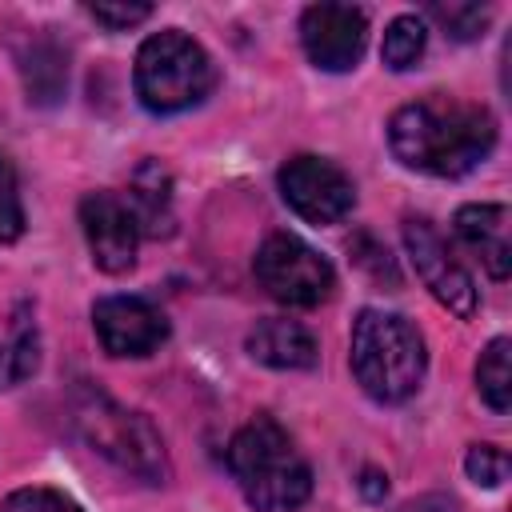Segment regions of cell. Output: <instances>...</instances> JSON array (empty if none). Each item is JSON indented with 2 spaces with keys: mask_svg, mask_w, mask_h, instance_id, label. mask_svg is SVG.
Returning <instances> with one entry per match:
<instances>
[{
  "mask_svg": "<svg viewBox=\"0 0 512 512\" xmlns=\"http://www.w3.org/2000/svg\"><path fill=\"white\" fill-rule=\"evenodd\" d=\"M388 144L404 168L428 176H464L492 152L496 120L480 104L432 96L404 104L388 120Z\"/></svg>",
  "mask_w": 512,
  "mask_h": 512,
  "instance_id": "6da1fadb",
  "label": "cell"
},
{
  "mask_svg": "<svg viewBox=\"0 0 512 512\" xmlns=\"http://www.w3.org/2000/svg\"><path fill=\"white\" fill-rule=\"evenodd\" d=\"M228 468L244 500L260 512H292L312 492V472L272 416L248 420L228 444Z\"/></svg>",
  "mask_w": 512,
  "mask_h": 512,
  "instance_id": "7a4b0ae2",
  "label": "cell"
},
{
  "mask_svg": "<svg viewBox=\"0 0 512 512\" xmlns=\"http://www.w3.org/2000/svg\"><path fill=\"white\" fill-rule=\"evenodd\" d=\"M424 368H428L424 340L404 316L380 312V308H364L356 316V324H352V376L372 400H380V404L408 400L420 388Z\"/></svg>",
  "mask_w": 512,
  "mask_h": 512,
  "instance_id": "3957f363",
  "label": "cell"
},
{
  "mask_svg": "<svg viewBox=\"0 0 512 512\" xmlns=\"http://www.w3.org/2000/svg\"><path fill=\"white\" fill-rule=\"evenodd\" d=\"M72 424L84 436V444L92 452L108 456L116 468L132 472L144 484H164V476H168L164 440L140 412L120 408L104 392L80 388L76 400H72Z\"/></svg>",
  "mask_w": 512,
  "mask_h": 512,
  "instance_id": "277c9868",
  "label": "cell"
},
{
  "mask_svg": "<svg viewBox=\"0 0 512 512\" xmlns=\"http://www.w3.org/2000/svg\"><path fill=\"white\" fill-rule=\"evenodd\" d=\"M132 80H136V96L148 112L172 116V112L200 104L212 92L216 68L192 36L168 28V32H156L140 44Z\"/></svg>",
  "mask_w": 512,
  "mask_h": 512,
  "instance_id": "5b68a950",
  "label": "cell"
},
{
  "mask_svg": "<svg viewBox=\"0 0 512 512\" xmlns=\"http://www.w3.org/2000/svg\"><path fill=\"white\" fill-rule=\"evenodd\" d=\"M256 280L264 284V292L272 300H280L288 308H316L336 288L332 264L292 232H276L260 244Z\"/></svg>",
  "mask_w": 512,
  "mask_h": 512,
  "instance_id": "8992f818",
  "label": "cell"
},
{
  "mask_svg": "<svg viewBox=\"0 0 512 512\" xmlns=\"http://www.w3.org/2000/svg\"><path fill=\"white\" fill-rule=\"evenodd\" d=\"M280 192L288 208L308 224H336L356 204L352 180L324 156H292L280 168Z\"/></svg>",
  "mask_w": 512,
  "mask_h": 512,
  "instance_id": "52a82bcc",
  "label": "cell"
},
{
  "mask_svg": "<svg viewBox=\"0 0 512 512\" xmlns=\"http://www.w3.org/2000/svg\"><path fill=\"white\" fill-rule=\"evenodd\" d=\"M404 244H408V256L424 280V288L456 316H472L480 296H476V284L468 276V268L452 256V248L440 240V232L420 220V216H408L404 220Z\"/></svg>",
  "mask_w": 512,
  "mask_h": 512,
  "instance_id": "ba28073f",
  "label": "cell"
},
{
  "mask_svg": "<svg viewBox=\"0 0 512 512\" xmlns=\"http://www.w3.org/2000/svg\"><path fill=\"white\" fill-rule=\"evenodd\" d=\"M300 40L316 68L324 72H348L364 56L368 20L352 4H312L300 16Z\"/></svg>",
  "mask_w": 512,
  "mask_h": 512,
  "instance_id": "9c48e42d",
  "label": "cell"
},
{
  "mask_svg": "<svg viewBox=\"0 0 512 512\" xmlns=\"http://www.w3.org/2000/svg\"><path fill=\"white\" fill-rule=\"evenodd\" d=\"M80 224H84V240L100 272L120 276L136 264L140 228H136L132 208L116 192H88L80 200Z\"/></svg>",
  "mask_w": 512,
  "mask_h": 512,
  "instance_id": "30bf717a",
  "label": "cell"
},
{
  "mask_svg": "<svg viewBox=\"0 0 512 512\" xmlns=\"http://www.w3.org/2000/svg\"><path fill=\"white\" fill-rule=\"evenodd\" d=\"M92 324L108 356H148L168 340V320L140 296L96 300Z\"/></svg>",
  "mask_w": 512,
  "mask_h": 512,
  "instance_id": "8fae6325",
  "label": "cell"
},
{
  "mask_svg": "<svg viewBox=\"0 0 512 512\" xmlns=\"http://www.w3.org/2000/svg\"><path fill=\"white\" fill-rule=\"evenodd\" d=\"M456 236L480 256L488 276L504 280L512 272V240H508V208L504 204H464L456 212Z\"/></svg>",
  "mask_w": 512,
  "mask_h": 512,
  "instance_id": "7c38bea8",
  "label": "cell"
},
{
  "mask_svg": "<svg viewBox=\"0 0 512 512\" xmlns=\"http://www.w3.org/2000/svg\"><path fill=\"white\" fill-rule=\"evenodd\" d=\"M248 352L252 360L268 364V368H280V372H300V368H312L320 348L312 340V332L296 320H260L252 332H248Z\"/></svg>",
  "mask_w": 512,
  "mask_h": 512,
  "instance_id": "4fadbf2b",
  "label": "cell"
},
{
  "mask_svg": "<svg viewBox=\"0 0 512 512\" xmlns=\"http://www.w3.org/2000/svg\"><path fill=\"white\" fill-rule=\"evenodd\" d=\"M136 216V228L144 236H168L172 232V176L160 168V160H144L132 176V192L124 200Z\"/></svg>",
  "mask_w": 512,
  "mask_h": 512,
  "instance_id": "5bb4252c",
  "label": "cell"
},
{
  "mask_svg": "<svg viewBox=\"0 0 512 512\" xmlns=\"http://www.w3.org/2000/svg\"><path fill=\"white\" fill-rule=\"evenodd\" d=\"M20 72H24L28 96H32L36 104H52V100H60V92H64L68 60H64V52H60L52 40H36V44L24 52Z\"/></svg>",
  "mask_w": 512,
  "mask_h": 512,
  "instance_id": "9a60e30c",
  "label": "cell"
},
{
  "mask_svg": "<svg viewBox=\"0 0 512 512\" xmlns=\"http://www.w3.org/2000/svg\"><path fill=\"white\" fill-rule=\"evenodd\" d=\"M476 388H480V400L492 412H508V404H512V344L504 336H496L480 352V360H476Z\"/></svg>",
  "mask_w": 512,
  "mask_h": 512,
  "instance_id": "2e32d148",
  "label": "cell"
},
{
  "mask_svg": "<svg viewBox=\"0 0 512 512\" xmlns=\"http://www.w3.org/2000/svg\"><path fill=\"white\" fill-rule=\"evenodd\" d=\"M424 44H428V28L420 16H396L384 32V44H380V56L392 72H404L412 68L420 56H424Z\"/></svg>",
  "mask_w": 512,
  "mask_h": 512,
  "instance_id": "e0dca14e",
  "label": "cell"
},
{
  "mask_svg": "<svg viewBox=\"0 0 512 512\" xmlns=\"http://www.w3.org/2000/svg\"><path fill=\"white\" fill-rule=\"evenodd\" d=\"M40 364V340L32 324H16L12 340L0 348V388H16L24 384Z\"/></svg>",
  "mask_w": 512,
  "mask_h": 512,
  "instance_id": "ac0fdd59",
  "label": "cell"
},
{
  "mask_svg": "<svg viewBox=\"0 0 512 512\" xmlns=\"http://www.w3.org/2000/svg\"><path fill=\"white\" fill-rule=\"evenodd\" d=\"M20 232H24V204H20L16 172H12L8 156H0V244L20 240Z\"/></svg>",
  "mask_w": 512,
  "mask_h": 512,
  "instance_id": "d6986e66",
  "label": "cell"
},
{
  "mask_svg": "<svg viewBox=\"0 0 512 512\" xmlns=\"http://www.w3.org/2000/svg\"><path fill=\"white\" fill-rule=\"evenodd\" d=\"M432 16L456 40H476L484 32V24H488V8H480V4H436Z\"/></svg>",
  "mask_w": 512,
  "mask_h": 512,
  "instance_id": "ffe728a7",
  "label": "cell"
},
{
  "mask_svg": "<svg viewBox=\"0 0 512 512\" xmlns=\"http://www.w3.org/2000/svg\"><path fill=\"white\" fill-rule=\"evenodd\" d=\"M0 512H84V508L56 488H20L0 504Z\"/></svg>",
  "mask_w": 512,
  "mask_h": 512,
  "instance_id": "44dd1931",
  "label": "cell"
},
{
  "mask_svg": "<svg viewBox=\"0 0 512 512\" xmlns=\"http://www.w3.org/2000/svg\"><path fill=\"white\" fill-rule=\"evenodd\" d=\"M464 468H468V476H472L476 484H484V488H500V484L508 480V456H504L500 448H492V444L468 448Z\"/></svg>",
  "mask_w": 512,
  "mask_h": 512,
  "instance_id": "7402d4cb",
  "label": "cell"
},
{
  "mask_svg": "<svg viewBox=\"0 0 512 512\" xmlns=\"http://www.w3.org/2000/svg\"><path fill=\"white\" fill-rule=\"evenodd\" d=\"M88 16L96 20V24H104V28H112V32H120V28H132V24H140V20H148L152 16V4H112V0H100V4H88Z\"/></svg>",
  "mask_w": 512,
  "mask_h": 512,
  "instance_id": "603a6c76",
  "label": "cell"
},
{
  "mask_svg": "<svg viewBox=\"0 0 512 512\" xmlns=\"http://www.w3.org/2000/svg\"><path fill=\"white\" fill-rule=\"evenodd\" d=\"M356 244H360V248H368V256H356V260H360L364 268H372V276H376V280H384V276H388V280L396 284V268H392L388 252H384V248H380V244H376L372 236H360Z\"/></svg>",
  "mask_w": 512,
  "mask_h": 512,
  "instance_id": "cb8c5ba5",
  "label": "cell"
},
{
  "mask_svg": "<svg viewBox=\"0 0 512 512\" xmlns=\"http://www.w3.org/2000/svg\"><path fill=\"white\" fill-rule=\"evenodd\" d=\"M400 512H460V508H456V500H452V496L428 492V496H416V500H408Z\"/></svg>",
  "mask_w": 512,
  "mask_h": 512,
  "instance_id": "d4e9b609",
  "label": "cell"
},
{
  "mask_svg": "<svg viewBox=\"0 0 512 512\" xmlns=\"http://www.w3.org/2000/svg\"><path fill=\"white\" fill-rule=\"evenodd\" d=\"M360 488H364V496H368V500H380V496L388 492V476H380V472H372V468H368Z\"/></svg>",
  "mask_w": 512,
  "mask_h": 512,
  "instance_id": "484cf974",
  "label": "cell"
}]
</instances>
